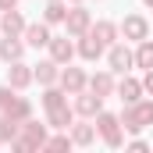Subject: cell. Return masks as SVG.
<instances>
[{"mask_svg":"<svg viewBox=\"0 0 153 153\" xmlns=\"http://www.w3.org/2000/svg\"><path fill=\"white\" fill-rule=\"evenodd\" d=\"M121 128L125 132H132V135H139L143 128H150L153 125V100H135V103H125V111H121Z\"/></svg>","mask_w":153,"mask_h":153,"instance_id":"6da1fadb","label":"cell"},{"mask_svg":"<svg viewBox=\"0 0 153 153\" xmlns=\"http://www.w3.org/2000/svg\"><path fill=\"white\" fill-rule=\"evenodd\" d=\"M46 125H39V121H32V117H25L22 121V132H18V139L11 143V150H18V153H36L46 146Z\"/></svg>","mask_w":153,"mask_h":153,"instance_id":"7a4b0ae2","label":"cell"},{"mask_svg":"<svg viewBox=\"0 0 153 153\" xmlns=\"http://www.w3.org/2000/svg\"><path fill=\"white\" fill-rule=\"evenodd\" d=\"M96 135L111 146V150H117L121 143H125V132H121V117L111 114V111H100L96 114Z\"/></svg>","mask_w":153,"mask_h":153,"instance_id":"3957f363","label":"cell"},{"mask_svg":"<svg viewBox=\"0 0 153 153\" xmlns=\"http://www.w3.org/2000/svg\"><path fill=\"white\" fill-rule=\"evenodd\" d=\"M64 29H68V36H71V39L85 36V32L93 29V18H89V11H85L82 4H71V7H68V18H64Z\"/></svg>","mask_w":153,"mask_h":153,"instance_id":"277c9868","label":"cell"},{"mask_svg":"<svg viewBox=\"0 0 153 153\" xmlns=\"http://www.w3.org/2000/svg\"><path fill=\"white\" fill-rule=\"evenodd\" d=\"M57 85H61L68 96H75V93H82V89H89V75H85L82 68L64 64V71H61V78H57Z\"/></svg>","mask_w":153,"mask_h":153,"instance_id":"5b68a950","label":"cell"},{"mask_svg":"<svg viewBox=\"0 0 153 153\" xmlns=\"http://www.w3.org/2000/svg\"><path fill=\"white\" fill-rule=\"evenodd\" d=\"M121 29V36L132 39V43H143V39H150V22L143 18V14H125V22L117 25Z\"/></svg>","mask_w":153,"mask_h":153,"instance_id":"8992f818","label":"cell"},{"mask_svg":"<svg viewBox=\"0 0 153 153\" xmlns=\"http://www.w3.org/2000/svg\"><path fill=\"white\" fill-rule=\"evenodd\" d=\"M46 50H50V57L64 68V64H71V57H75V43H71V36H50V43H46Z\"/></svg>","mask_w":153,"mask_h":153,"instance_id":"52a82bcc","label":"cell"},{"mask_svg":"<svg viewBox=\"0 0 153 153\" xmlns=\"http://www.w3.org/2000/svg\"><path fill=\"white\" fill-rule=\"evenodd\" d=\"M107 64H111V71H128L132 64H135V50H128L125 43H114V46H107Z\"/></svg>","mask_w":153,"mask_h":153,"instance_id":"ba28073f","label":"cell"},{"mask_svg":"<svg viewBox=\"0 0 153 153\" xmlns=\"http://www.w3.org/2000/svg\"><path fill=\"white\" fill-rule=\"evenodd\" d=\"M32 82H36V71H32L29 64H22V61H11V64H7V85H11V89L22 93V89H29Z\"/></svg>","mask_w":153,"mask_h":153,"instance_id":"9c48e42d","label":"cell"},{"mask_svg":"<svg viewBox=\"0 0 153 153\" xmlns=\"http://www.w3.org/2000/svg\"><path fill=\"white\" fill-rule=\"evenodd\" d=\"M100 111H103V96H96L93 89L75 93V114H82V117H96Z\"/></svg>","mask_w":153,"mask_h":153,"instance_id":"30bf717a","label":"cell"},{"mask_svg":"<svg viewBox=\"0 0 153 153\" xmlns=\"http://www.w3.org/2000/svg\"><path fill=\"white\" fill-rule=\"evenodd\" d=\"M25 18H22V11L18 7H11V11H4V18H0V36H25Z\"/></svg>","mask_w":153,"mask_h":153,"instance_id":"8fae6325","label":"cell"},{"mask_svg":"<svg viewBox=\"0 0 153 153\" xmlns=\"http://www.w3.org/2000/svg\"><path fill=\"white\" fill-rule=\"evenodd\" d=\"M75 50H78V57H82V61H100L107 46L93 36V32H85V36H78V46H75Z\"/></svg>","mask_w":153,"mask_h":153,"instance_id":"7c38bea8","label":"cell"},{"mask_svg":"<svg viewBox=\"0 0 153 153\" xmlns=\"http://www.w3.org/2000/svg\"><path fill=\"white\" fill-rule=\"evenodd\" d=\"M46 125H50V128H64V132H68V128L75 125V107H68V103L50 107V111H46Z\"/></svg>","mask_w":153,"mask_h":153,"instance_id":"4fadbf2b","label":"cell"},{"mask_svg":"<svg viewBox=\"0 0 153 153\" xmlns=\"http://www.w3.org/2000/svg\"><path fill=\"white\" fill-rule=\"evenodd\" d=\"M50 36H53V32H50V25H46V22H32V25H25V46H46V43H50Z\"/></svg>","mask_w":153,"mask_h":153,"instance_id":"5bb4252c","label":"cell"},{"mask_svg":"<svg viewBox=\"0 0 153 153\" xmlns=\"http://www.w3.org/2000/svg\"><path fill=\"white\" fill-rule=\"evenodd\" d=\"M25 57V39L22 36H4L0 39V61H22Z\"/></svg>","mask_w":153,"mask_h":153,"instance_id":"9a60e30c","label":"cell"},{"mask_svg":"<svg viewBox=\"0 0 153 153\" xmlns=\"http://www.w3.org/2000/svg\"><path fill=\"white\" fill-rule=\"evenodd\" d=\"M32 71H36V82H39V85H57V78H61V64H57L53 57H46V61H39Z\"/></svg>","mask_w":153,"mask_h":153,"instance_id":"2e32d148","label":"cell"},{"mask_svg":"<svg viewBox=\"0 0 153 153\" xmlns=\"http://www.w3.org/2000/svg\"><path fill=\"white\" fill-rule=\"evenodd\" d=\"M89 89H93L96 96H103V100H107V96H114V93H117V82H114L111 71H96V75L89 78Z\"/></svg>","mask_w":153,"mask_h":153,"instance_id":"e0dca14e","label":"cell"},{"mask_svg":"<svg viewBox=\"0 0 153 153\" xmlns=\"http://www.w3.org/2000/svg\"><path fill=\"white\" fill-rule=\"evenodd\" d=\"M143 93H146V89H143V82H139V78H132V75H125L121 82H117V96H121L125 103L143 100Z\"/></svg>","mask_w":153,"mask_h":153,"instance_id":"ac0fdd59","label":"cell"},{"mask_svg":"<svg viewBox=\"0 0 153 153\" xmlns=\"http://www.w3.org/2000/svg\"><path fill=\"white\" fill-rule=\"evenodd\" d=\"M89 32H93V36L100 39L103 46H114V43H117V36H121V29H117L114 22H96V25H93Z\"/></svg>","mask_w":153,"mask_h":153,"instance_id":"d6986e66","label":"cell"},{"mask_svg":"<svg viewBox=\"0 0 153 153\" xmlns=\"http://www.w3.org/2000/svg\"><path fill=\"white\" fill-rule=\"evenodd\" d=\"M68 18V4L64 0H46V7H43V22L46 25H61Z\"/></svg>","mask_w":153,"mask_h":153,"instance_id":"ffe728a7","label":"cell"},{"mask_svg":"<svg viewBox=\"0 0 153 153\" xmlns=\"http://www.w3.org/2000/svg\"><path fill=\"white\" fill-rule=\"evenodd\" d=\"M71 143L75 146H93L96 143V125H71Z\"/></svg>","mask_w":153,"mask_h":153,"instance_id":"44dd1931","label":"cell"},{"mask_svg":"<svg viewBox=\"0 0 153 153\" xmlns=\"http://www.w3.org/2000/svg\"><path fill=\"white\" fill-rule=\"evenodd\" d=\"M4 117H11V121H25V117H32V103H29L25 96H14V103L4 111Z\"/></svg>","mask_w":153,"mask_h":153,"instance_id":"7402d4cb","label":"cell"},{"mask_svg":"<svg viewBox=\"0 0 153 153\" xmlns=\"http://www.w3.org/2000/svg\"><path fill=\"white\" fill-rule=\"evenodd\" d=\"M135 68H143V71H150V68H153V39L135 43Z\"/></svg>","mask_w":153,"mask_h":153,"instance_id":"603a6c76","label":"cell"},{"mask_svg":"<svg viewBox=\"0 0 153 153\" xmlns=\"http://www.w3.org/2000/svg\"><path fill=\"white\" fill-rule=\"evenodd\" d=\"M61 103H68V93L61 85H43V107L50 111V107H61Z\"/></svg>","mask_w":153,"mask_h":153,"instance_id":"cb8c5ba5","label":"cell"},{"mask_svg":"<svg viewBox=\"0 0 153 153\" xmlns=\"http://www.w3.org/2000/svg\"><path fill=\"white\" fill-rule=\"evenodd\" d=\"M18 132H22V121H11V117L0 114V143H14Z\"/></svg>","mask_w":153,"mask_h":153,"instance_id":"d4e9b609","label":"cell"},{"mask_svg":"<svg viewBox=\"0 0 153 153\" xmlns=\"http://www.w3.org/2000/svg\"><path fill=\"white\" fill-rule=\"evenodd\" d=\"M75 143H71V135H53V139H46V146L43 150H71Z\"/></svg>","mask_w":153,"mask_h":153,"instance_id":"484cf974","label":"cell"},{"mask_svg":"<svg viewBox=\"0 0 153 153\" xmlns=\"http://www.w3.org/2000/svg\"><path fill=\"white\" fill-rule=\"evenodd\" d=\"M14 96H18V89H11V85H0V114L14 103Z\"/></svg>","mask_w":153,"mask_h":153,"instance_id":"4316f807","label":"cell"},{"mask_svg":"<svg viewBox=\"0 0 153 153\" xmlns=\"http://www.w3.org/2000/svg\"><path fill=\"white\" fill-rule=\"evenodd\" d=\"M143 89H146V93H150V96H153V68H150V71H146V75H143Z\"/></svg>","mask_w":153,"mask_h":153,"instance_id":"83f0119b","label":"cell"},{"mask_svg":"<svg viewBox=\"0 0 153 153\" xmlns=\"http://www.w3.org/2000/svg\"><path fill=\"white\" fill-rule=\"evenodd\" d=\"M128 150H135V153H146V150H150V146H146L143 139H132V143H128Z\"/></svg>","mask_w":153,"mask_h":153,"instance_id":"f1b7e54d","label":"cell"},{"mask_svg":"<svg viewBox=\"0 0 153 153\" xmlns=\"http://www.w3.org/2000/svg\"><path fill=\"white\" fill-rule=\"evenodd\" d=\"M11 7H18V0H0V11H11Z\"/></svg>","mask_w":153,"mask_h":153,"instance_id":"f546056e","label":"cell"},{"mask_svg":"<svg viewBox=\"0 0 153 153\" xmlns=\"http://www.w3.org/2000/svg\"><path fill=\"white\" fill-rule=\"evenodd\" d=\"M143 4H146V7H150V11H153V0H143Z\"/></svg>","mask_w":153,"mask_h":153,"instance_id":"4dcf8cb0","label":"cell"},{"mask_svg":"<svg viewBox=\"0 0 153 153\" xmlns=\"http://www.w3.org/2000/svg\"><path fill=\"white\" fill-rule=\"evenodd\" d=\"M68 4H85V0H68Z\"/></svg>","mask_w":153,"mask_h":153,"instance_id":"1f68e13d","label":"cell"},{"mask_svg":"<svg viewBox=\"0 0 153 153\" xmlns=\"http://www.w3.org/2000/svg\"><path fill=\"white\" fill-rule=\"evenodd\" d=\"M0 146H4V143H0Z\"/></svg>","mask_w":153,"mask_h":153,"instance_id":"d6a6232c","label":"cell"}]
</instances>
